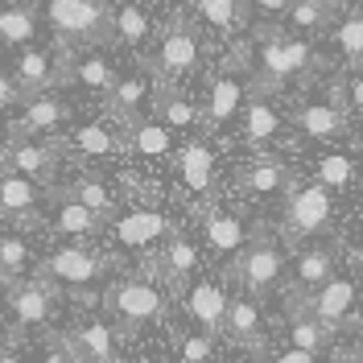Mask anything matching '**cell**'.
I'll list each match as a JSON object with an SVG mask.
<instances>
[{
	"instance_id": "obj_5",
	"label": "cell",
	"mask_w": 363,
	"mask_h": 363,
	"mask_svg": "<svg viewBox=\"0 0 363 363\" xmlns=\"http://www.w3.org/2000/svg\"><path fill=\"white\" fill-rule=\"evenodd\" d=\"M153 74L165 87H182V79H190L203 67V29L190 21L186 13H174L161 25L157 45H153Z\"/></svg>"
},
{
	"instance_id": "obj_37",
	"label": "cell",
	"mask_w": 363,
	"mask_h": 363,
	"mask_svg": "<svg viewBox=\"0 0 363 363\" xmlns=\"http://www.w3.org/2000/svg\"><path fill=\"white\" fill-rule=\"evenodd\" d=\"M335 50L342 67L363 70V9H342V17L335 21Z\"/></svg>"
},
{
	"instance_id": "obj_45",
	"label": "cell",
	"mask_w": 363,
	"mask_h": 363,
	"mask_svg": "<svg viewBox=\"0 0 363 363\" xmlns=\"http://www.w3.org/2000/svg\"><path fill=\"white\" fill-rule=\"evenodd\" d=\"M38 363H79V359H74V355H67V351H62L58 342H50L42 355H38Z\"/></svg>"
},
{
	"instance_id": "obj_35",
	"label": "cell",
	"mask_w": 363,
	"mask_h": 363,
	"mask_svg": "<svg viewBox=\"0 0 363 363\" xmlns=\"http://www.w3.org/2000/svg\"><path fill=\"white\" fill-rule=\"evenodd\" d=\"M62 194H70L74 203H83L87 211H95L104 223L120 215V211H116V194L108 190V182L95 178V174H79L74 182H67V186H62Z\"/></svg>"
},
{
	"instance_id": "obj_28",
	"label": "cell",
	"mask_w": 363,
	"mask_h": 363,
	"mask_svg": "<svg viewBox=\"0 0 363 363\" xmlns=\"http://www.w3.org/2000/svg\"><path fill=\"white\" fill-rule=\"evenodd\" d=\"M116 79H120V70H116V62L104 50H79V54L67 58V83L91 91L95 99H108V91L116 87Z\"/></svg>"
},
{
	"instance_id": "obj_8",
	"label": "cell",
	"mask_w": 363,
	"mask_h": 363,
	"mask_svg": "<svg viewBox=\"0 0 363 363\" xmlns=\"http://www.w3.org/2000/svg\"><path fill=\"white\" fill-rule=\"evenodd\" d=\"M112 264L116 260L108 256V252L83 248V244H62V248L45 252L42 260H38V277H45V281L58 285V289H74V294H83V289L95 285Z\"/></svg>"
},
{
	"instance_id": "obj_38",
	"label": "cell",
	"mask_w": 363,
	"mask_h": 363,
	"mask_svg": "<svg viewBox=\"0 0 363 363\" xmlns=\"http://www.w3.org/2000/svg\"><path fill=\"white\" fill-rule=\"evenodd\" d=\"M29 269H33V244L21 231H0V272H4V281L13 285Z\"/></svg>"
},
{
	"instance_id": "obj_39",
	"label": "cell",
	"mask_w": 363,
	"mask_h": 363,
	"mask_svg": "<svg viewBox=\"0 0 363 363\" xmlns=\"http://www.w3.org/2000/svg\"><path fill=\"white\" fill-rule=\"evenodd\" d=\"M38 38V17H33V9H25V4H4L0 9V42L4 45H33Z\"/></svg>"
},
{
	"instance_id": "obj_17",
	"label": "cell",
	"mask_w": 363,
	"mask_h": 363,
	"mask_svg": "<svg viewBox=\"0 0 363 363\" xmlns=\"http://www.w3.org/2000/svg\"><path fill=\"white\" fill-rule=\"evenodd\" d=\"M339 272V248L335 244H322V240H310L301 244L294 256V269L285 277V297H310L314 289H322L330 277Z\"/></svg>"
},
{
	"instance_id": "obj_2",
	"label": "cell",
	"mask_w": 363,
	"mask_h": 363,
	"mask_svg": "<svg viewBox=\"0 0 363 363\" xmlns=\"http://www.w3.org/2000/svg\"><path fill=\"white\" fill-rule=\"evenodd\" d=\"M104 314L120 335H140L145 326H157L169 314V297L157 281H149L145 272L136 277H116L104 294Z\"/></svg>"
},
{
	"instance_id": "obj_48",
	"label": "cell",
	"mask_w": 363,
	"mask_h": 363,
	"mask_svg": "<svg viewBox=\"0 0 363 363\" xmlns=\"http://www.w3.org/2000/svg\"><path fill=\"white\" fill-rule=\"evenodd\" d=\"M0 363H25V359L13 351V347H4V342H0Z\"/></svg>"
},
{
	"instance_id": "obj_7",
	"label": "cell",
	"mask_w": 363,
	"mask_h": 363,
	"mask_svg": "<svg viewBox=\"0 0 363 363\" xmlns=\"http://www.w3.org/2000/svg\"><path fill=\"white\" fill-rule=\"evenodd\" d=\"M330 223H335V194L310 178L289 190L277 235L285 244H306V240H318L322 231H330Z\"/></svg>"
},
{
	"instance_id": "obj_20",
	"label": "cell",
	"mask_w": 363,
	"mask_h": 363,
	"mask_svg": "<svg viewBox=\"0 0 363 363\" xmlns=\"http://www.w3.org/2000/svg\"><path fill=\"white\" fill-rule=\"evenodd\" d=\"M199 227H203V240H206V248L215 252L219 260H235L240 252H244V244L252 240V231L248 223H244V215L240 211H231V206L223 203H203V211H199Z\"/></svg>"
},
{
	"instance_id": "obj_10",
	"label": "cell",
	"mask_w": 363,
	"mask_h": 363,
	"mask_svg": "<svg viewBox=\"0 0 363 363\" xmlns=\"http://www.w3.org/2000/svg\"><path fill=\"white\" fill-rule=\"evenodd\" d=\"M359 277L355 272H335L322 289H314L310 297H285V301H294V306H301L306 314H314L330 335L335 330H342V326H351V318H355V310H359Z\"/></svg>"
},
{
	"instance_id": "obj_30",
	"label": "cell",
	"mask_w": 363,
	"mask_h": 363,
	"mask_svg": "<svg viewBox=\"0 0 363 363\" xmlns=\"http://www.w3.org/2000/svg\"><path fill=\"white\" fill-rule=\"evenodd\" d=\"M124 153L140 161H161L174 153V128L161 124L157 116H140L133 124H124Z\"/></svg>"
},
{
	"instance_id": "obj_51",
	"label": "cell",
	"mask_w": 363,
	"mask_h": 363,
	"mask_svg": "<svg viewBox=\"0 0 363 363\" xmlns=\"http://www.w3.org/2000/svg\"><path fill=\"white\" fill-rule=\"evenodd\" d=\"M355 322H359V335H363V314H359V318H355Z\"/></svg>"
},
{
	"instance_id": "obj_33",
	"label": "cell",
	"mask_w": 363,
	"mask_h": 363,
	"mask_svg": "<svg viewBox=\"0 0 363 363\" xmlns=\"http://www.w3.org/2000/svg\"><path fill=\"white\" fill-rule=\"evenodd\" d=\"M314 182L326 186L330 194H347V190H355V186L363 182V161L355 157V153L330 149V153L314 157Z\"/></svg>"
},
{
	"instance_id": "obj_42",
	"label": "cell",
	"mask_w": 363,
	"mask_h": 363,
	"mask_svg": "<svg viewBox=\"0 0 363 363\" xmlns=\"http://www.w3.org/2000/svg\"><path fill=\"white\" fill-rule=\"evenodd\" d=\"M252 4V21L260 17L264 29H277V25L289 17V9H294V0H248Z\"/></svg>"
},
{
	"instance_id": "obj_4",
	"label": "cell",
	"mask_w": 363,
	"mask_h": 363,
	"mask_svg": "<svg viewBox=\"0 0 363 363\" xmlns=\"http://www.w3.org/2000/svg\"><path fill=\"white\" fill-rule=\"evenodd\" d=\"M227 277L240 285V294L248 297H269L277 289H285V277H289V256H285V240L272 235V231H256L244 252L227 264Z\"/></svg>"
},
{
	"instance_id": "obj_3",
	"label": "cell",
	"mask_w": 363,
	"mask_h": 363,
	"mask_svg": "<svg viewBox=\"0 0 363 363\" xmlns=\"http://www.w3.org/2000/svg\"><path fill=\"white\" fill-rule=\"evenodd\" d=\"M62 289L50 285L45 277H21L13 285H4V318H9V339H42L58 322Z\"/></svg>"
},
{
	"instance_id": "obj_16",
	"label": "cell",
	"mask_w": 363,
	"mask_h": 363,
	"mask_svg": "<svg viewBox=\"0 0 363 363\" xmlns=\"http://www.w3.org/2000/svg\"><path fill=\"white\" fill-rule=\"evenodd\" d=\"M58 153H74L83 161H116L124 157V128L99 116V120H87V124H74L67 136H54Z\"/></svg>"
},
{
	"instance_id": "obj_19",
	"label": "cell",
	"mask_w": 363,
	"mask_h": 363,
	"mask_svg": "<svg viewBox=\"0 0 363 363\" xmlns=\"http://www.w3.org/2000/svg\"><path fill=\"white\" fill-rule=\"evenodd\" d=\"M215 140L211 133H190L186 136V145L178 149V182L182 190L190 194V199H203L211 203V194H215Z\"/></svg>"
},
{
	"instance_id": "obj_23",
	"label": "cell",
	"mask_w": 363,
	"mask_h": 363,
	"mask_svg": "<svg viewBox=\"0 0 363 363\" xmlns=\"http://www.w3.org/2000/svg\"><path fill=\"white\" fill-rule=\"evenodd\" d=\"M223 342L244 347L252 355H264V351H269V326H264V310H260L256 297L231 294L227 318H223Z\"/></svg>"
},
{
	"instance_id": "obj_41",
	"label": "cell",
	"mask_w": 363,
	"mask_h": 363,
	"mask_svg": "<svg viewBox=\"0 0 363 363\" xmlns=\"http://www.w3.org/2000/svg\"><path fill=\"white\" fill-rule=\"evenodd\" d=\"M326 95L339 104L347 116H363V70H355L351 79H330Z\"/></svg>"
},
{
	"instance_id": "obj_40",
	"label": "cell",
	"mask_w": 363,
	"mask_h": 363,
	"mask_svg": "<svg viewBox=\"0 0 363 363\" xmlns=\"http://www.w3.org/2000/svg\"><path fill=\"white\" fill-rule=\"evenodd\" d=\"M174 347H178V359H182V363L219 359V355H223V339H219V335H206V330H199V326L182 330Z\"/></svg>"
},
{
	"instance_id": "obj_9",
	"label": "cell",
	"mask_w": 363,
	"mask_h": 363,
	"mask_svg": "<svg viewBox=\"0 0 363 363\" xmlns=\"http://www.w3.org/2000/svg\"><path fill=\"white\" fill-rule=\"evenodd\" d=\"M50 342H58L79 363H124V355H120V330L99 314L74 318L67 330H58Z\"/></svg>"
},
{
	"instance_id": "obj_27",
	"label": "cell",
	"mask_w": 363,
	"mask_h": 363,
	"mask_svg": "<svg viewBox=\"0 0 363 363\" xmlns=\"http://www.w3.org/2000/svg\"><path fill=\"white\" fill-rule=\"evenodd\" d=\"M54 194H50V231H58L62 240H74V244H83V240H95L99 231H104V219L87 211L83 203H74L70 194H62V186H50Z\"/></svg>"
},
{
	"instance_id": "obj_25",
	"label": "cell",
	"mask_w": 363,
	"mask_h": 363,
	"mask_svg": "<svg viewBox=\"0 0 363 363\" xmlns=\"http://www.w3.org/2000/svg\"><path fill=\"white\" fill-rule=\"evenodd\" d=\"M70 104L62 95H33V99H21V112L13 116L9 133L13 136H58L62 124H70Z\"/></svg>"
},
{
	"instance_id": "obj_14",
	"label": "cell",
	"mask_w": 363,
	"mask_h": 363,
	"mask_svg": "<svg viewBox=\"0 0 363 363\" xmlns=\"http://www.w3.org/2000/svg\"><path fill=\"white\" fill-rule=\"evenodd\" d=\"M240 140L256 153H269L272 145L285 140V112H281V99L272 91H248L244 112H240Z\"/></svg>"
},
{
	"instance_id": "obj_31",
	"label": "cell",
	"mask_w": 363,
	"mask_h": 363,
	"mask_svg": "<svg viewBox=\"0 0 363 363\" xmlns=\"http://www.w3.org/2000/svg\"><path fill=\"white\" fill-rule=\"evenodd\" d=\"M153 116L161 124H169L174 133H199L203 128V108L194 104V95L186 87H165L161 83L153 95Z\"/></svg>"
},
{
	"instance_id": "obj_36",
	"label": "cell",
	"mask_w": 363,
	"mask_h": 363,
	"mask_svg": "<svg viewBox=\"0 0 363 363\" xmlns=\"http://www.w3.org/2000/svg\"><path fill=\"white\" fill-rule=\"evenodd\" d=\"M335 21H339V13L326 9L322 0H294V9H289V17L281 21V29L301 33V38H314V33H326Z\"/></svg>"
},
{
	"instance_id": "obj_1",
	"label": "cell",
	"mask_w": 363,
	"mask_h": 363,
	"mask_svg": "<svg viewBox=\"0 0 363 363\" xmlns=\"http://www.w3.org/2000/svg\"><path fill=\"white\" fill-rule=\"evenodd\" d=\"M318 70V50L310 38L289 33V29H264V38L256 45V67H252V87L285 95L289 87L310 83Z\"/></svg>"
},
{
	"instance_id": "obj_11",
	"label": "cell",
	"mask_w": 363,
	"mask_h": 363,
	"mask_svg": "<svg viewBox=\"0 0 363 363\" xmlns=\"http://www.w3.org/2000/svg\"><path fill=\"white\" fill-rule=\"evenodd\" d=\"M199 244L190 240V235H182V231H174L165 244H161L149 260H145V277L149 281H157L165 294H186L190 289V281H194V272H199Z\"/></svg>"
},
{
	"instance_id": "obj_47",
	"label": "cell",
	"mask_w": 363,
	"mask_h": 363,
	"mask_svg": "<svg viewBox=\"0 0 363 363\" xmlns=\"http://www.w3.org/2000/svg\"><path fill=\"white\" fill-rule=\"evenodd\" d=\"M347 260H351V269H355V272H363V240L347 248Z\"/></svg>"
},
{
	"instance_id": "obj_26",
	"label": "cell",
	"mask_w": 363,
	"mask_h": 363,
	"mask_svg": "<svg viewBox=\"0 0 363 363\" xmlns=\"http://www.w3.org/2000/svg\"><path fill=\"white\" fill-rule=\"evenodd\" d=\"M58 161L62 157H58L54 136H50V140H38V136H13V140L4 145V153H0V165H4V169L25 174V178H33V182H50Z\"/></svg>"
},
{
	"instance_id": "obj_29",
	"label": "cell",
	"mask_w": 363,
	"mask_h": 363,
	"mask_svg": "<svg viewBox=\"0 0 363 363\" xmlns=\"http://www.w3.org/2000/svg\"><path fill=\"white\" fill-rule=\"evenodd\" d=\"M190 4V13H194V21L199 29L206 33H215V38H235L244 25L252 21V4L248 0H186Z\"/></svg>"
},
{
	"instance_id": "obj_34",
	"label": "cell",
	"mask_w": 363,
	"mask_h": 363,
	"mask_svg": "<svg viewBox=\"0 0 363 363\" xmlns=\"http://www.w3.org/2000/svg\"><path fill=\"white\" fill-rule=\"evenodd\" d=\"M153 38V17L145 4L136 0H112V42L120 50H140V45Z\"/></svg>"
},
{
	"instance_id": "obj_6",
	"label": "cell",
	"mask_w": 363,
	"mask_h": 363,
	"mask_svg": "<svg viewBox=\"0 0 363 363\" xmlns=\"http://www.w3.org/2000/svg\"><path fill=\"white\" fill-rule=\"evenodd\" d=\"M45 25L62 45H108L112 0H45Z\"/></svg>"
},
{
	"instance_id": "obj_22",
	"label": "cell",
	"mask_w": 363,
	"mask_h": 363,
	"mask_svg": "<svg viewBox=\"0 0 363 363\" xmlns=\"http://www.w3.org/2000/svg\"><path fill=\"white\" fill-rule=\"evenodd\" d=\"M297 186L294 178V165L277 153H256V157L235 174V190L244 199H281Z\"/></svg>"
},
{
	"instance_id": "obj_13",
	"label": "cell",
	"mask_w": 363,
	"mask_h": 363,
	"mask_svg": "<svg viewBox=\"0 0 363 363\" xmlns=\"http://www.w3.org/2000/svg\"><path fill=\"white\" fill-rule=\"evenodd\" d=\"M108 223H112L108 227L112 231V244L124 252H157L178 231V223L169 215H161L157 206H128V211H120Z\"/></svg>"
},
{
	"instance_id": "obj_43",
	"label": "cell",
	"mask_w": 363,
	"mask_h": 363,
	"mask_svg": "<svg viewBox=\"0 0 363 363\" xmlns=\"http://www.w3.org/2000/svg\"><path fill=\"white\" fill-rule=\"evenodd\" d=\"M264 363H322L314 351H301V347H277L264 351Z\"/></svg>"
},
{
	"instance_id": "obj_12",
	"label": "cell",
	"mask_w": 363,
	"mask_h": 363,
	"mask_svg": "<svg viewBox=\"0 0 363 363\" xmlns=\"http://www.w3.org/2000/svg\"><path fill=\"white\" fill-rule=\"evenodd\" d=\"M45 190L42 182L25 178V174H13L4 169L0 174V223H9L13 231H42L50 219H42V203H45Z\"/></svg>"
},
{
	"instance_id": "obj_46",
	"label": "cell",
	"mask_w": 363,
	"mask_h": 363,
	"mask_svg": "<svg viewBox=\"0 0 363 363\" xmlns=\"http://www.w3.org/2000/svg\"><path fill=\"white\" fill-rule=\"evenodd\" d=\"M335 363H363V339L355 347H339L335 351Z\"/></svg>"
},
{
	"instance_id": "obj_44",
	"label": "cell",
	"mask_w": 363,
	"mask_h": 363,
	"mask_svg": "<svg viewBox=\"0 0 363 363\" xmlns=\"http://www.w3.org/2000/svg\"><path fill=\"white\" fill-rule=\"evenodd\" d=\"M17 99H21V91H17V83H13V74L0 70V112H9Z\"/></svg>"
},
{
	"instance_id": "obj_32",
	"label": "cell",
	"mask_w": 363,
	"mask_h": 363,
	"mask_svg": "<svg viewBox=\"0 0 363 363\" xmlns=\"http://www.w3.org/2000/svg\"><path fill=\"white\" fill-rule=\"evenodd\" d=\"M281 335H285V347H301V351H314V355H322V351L330 347V339H335V335H330L314 314H306V310L294 306V301H285Z\"/></svg>"
},
{
	"instance_id": "obj_49",
	"label": "cell",
	"mask_w": 363,
	"mask_h": 363,
	"mask_svg": "<svg viewBox=\"0 0 363 363\" xmlns=\"http://www.w3.org/2000/svg\"><path fill=\"white\" fill-rule=\"evenodd\" d=\"M322 4H326V9H335V13H342V9H347L351 0H322Z\"/></svg>"
},
{
	"instance_id": "obj_15",
	"label": "cell",
	"mask_w": 363,
	"mask_h": 363,
	"mask_svg": "<svg viewBox=\"0 0 363 363\" xmlns=\"http://www.w3.org/2000/svg\"><path fill=\"white\" fill-rule=\"evenodd\" d=\"M157 74L153 67H140V70H124L120 79H116V87L108 91V99H104V116L116 120L120 128L124 124H133L140 116L153 112V95H157Z\"/></svg>"
},
{
	"instance_id": "obj_18",
	"label": "cell",
	"mask_w": 363,
	"mask_h": 363,
	"mask_svg": "<svg viewBox=\"0 0 363 363\" xmlns=\"http://www.w3.org/2000/svg\"><path fill=\"white\" fill-rule=\"evenodd\" d=\"M67 58L70 54H54V50H42V45H25L21 54L13 58V83L21 91V99H33V95H45L58 83H67Z\"/></svg>"
},
{
	"instance_id": "obj_52",
	"label": "cell",
	"mask_w": 363,
	"mask_h": 363,
	"mask_svg": "<svg viewBox=\"0 0 363 363\" xmlns=\"http://www.w3.org/2000/svg\"><path fill=\"white\" fill-rule=\"evenodd\" d=\"M4 285H9V281H4V272H0V289H4Z\"/></svg>"
},
{
	"instance_id": "obj_21",
	"label": "cell",
	"mask_w": 363,
	"mask_h": 363,
	"mask_svg": "<svg viewBox=\"0 0 363 363\" xmlns=\"http://www.w3.org/2000/svg\"><path fill=\"white\" fill-rule=\"evenodd\" d=\"M289 124H294V133L301 136V140H318V145L339 140V136L351 133V116L342 112L330 95H318V99H301V104H294Z\"/></svg>"
},
{
	"instance_id": "obj_24",
	"label": "cell",
	"mask_w": 363,
	"mask_h": 363,
	"mask_svg": "<svg viewBox=\"0 0 363 363\" xmlns=\"http://www.w3.org/2000/svg\"><path fill=\"white\" fill-rule=\"evenodd\" d=\"M227 301H231V289H227L223 281H215V277H194L190 289L182 294V310H186V318H190L199 330L223 339Z\"/></svg>"
},
{
	"instance_id": "obj_50",
	"label": "cell",
	"mask_w": 363,
	"mask_h": 363,
	"mask_svg": "<svg viewBox=\"0 0 363 363\" xmlns=\"http://www.w3.org/2000/svg\"><path fill=\"white\" fill-rule=\"evenodd\" d=\"M182 363V359H178ZM199 363H231V359H223V355H219V359H199Z\"/></svg>"
}]
</instances>
